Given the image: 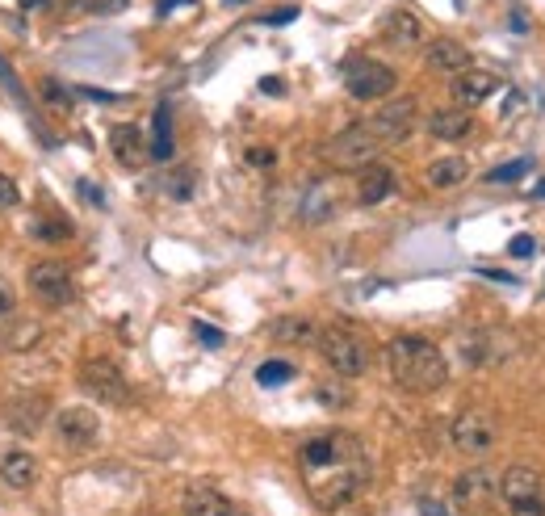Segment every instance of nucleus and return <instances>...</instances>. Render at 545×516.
Listing matches in <instances>:
<instances>
[{
  "mask_svg": "<svg viewBox=\"0 0 545 516\" xmlns=\"http://www.w3.org/2000/svg\"><path fill=\"white\" fill-rule=\"evenodd\" d=\"M508 252H512V256H533V252H537V240H533V235H516V240L508 244Z\"/></svg>",
  "mask_w": 545,
  "mask_h": 516,
  "instance_id": "obj_37",
  "label": "nucleus"
},
{
  "mask_svg": "<svg viewBox=\"0 0 545 516\" xmlns=\"http://www.w3.org/2000/svg\"><path fill=\"white\" fill-rule=\"evenodd\" d=\"M269 340H281V344H315L319 328L311 324V319L286 315V319H273V324H269Z\"/></svg>",
  "mask_w": 545,
  "mask_h": 516,
  "instance_id": "obj_22",
  "label": "nucleus"
},
{
  "mask_svg": "<svg viewBox=\"0 0 545 516\" xmlns=\"http://www.w3.org/2000/svg\"><path fill=\"white\" fill-rule=\"evenodd\" d=\"M390 193H395V168L382 164V160H369L361 164V177H357V202L361 206H382Z\"/></svg>",
  "mask_w": 545,
  "mask_h": 516,
  "instance_id": "obj_13",
  "label": "nucleus"
},
{
  "mask_svg": "<svg viewBox=\"0 0 545 516\" xmlns=\"http://www.w3.org/2000/svg\"><path fill=\"white\" fill-rule=\"evenodd\" d=\"M495 89H499V76L483 72V68H466V72L453 76V97L462 101V110H470V105H478V101H487Z\"/></svg>",
  "mask_w": 545,
  "mask_h": 516,
  "instance_id": "obj_18",
  "label": "nucleus"
},
{
  "mask_svg": "<svg viewBox=\"0 0 545 516\" xmlns=\"http://www.w3.org/2000/svg\"><path fill=\"white\" fill-rule=\"evenodd\" d=\"M298 17V9H277V13H269L265 21H269V26H286V21H294Z\"/></svg>",
  "mask_w": 545,
  "mask_h": 516,
  "instance_id": "obj_38",
  "label": "nucleus"
},
{
  "mask_svg": "<svg viewBox=\"0 0 545 516\" xmlns=\"http://www.w3.org/2000/svg\"><path fill=\"white\" fill-rule=\"evenodd\" d=\"M13 307H17V294H13V286L5 282V277H0V319H9Z\"/></svg>",
  "mask_w": 545,
  "mask_h": 516,
  "instance_id": "obj_36",
  "label": "nucleus"
},
{
  "mask_svg": "<svg viewBox=\"0 0 545 516\" xmlns=\"http://www.w3.org/2000/svg\"><path fill=\"white\" fill-rule=\"evenodd\" d=\"M386 370H390V378L403 386V391L432 395V391H441V386H445L449 361L424 336H395L386 344Z\"/></svg>",
  "mask_w": 545,
  "mask_h": 516,
  "instance_id": "obj_2",
  "label": "nucleus"
},
{
  "mask_svg": "<svg viewBox=\"0 0 545 516\" xmlns=\"http://www.w3.org/2000/svg\"><path fill=\"white\" fill-rule=\"evenodd\" d=\"M185 516H248L235 500H227L223 491H210V487H193L185 496Z\"/></svg>",
  "mask_w": 545,
  "mask_h": 516,
  "instance_id": "obj_20",
  "label": "nucleus"
},
{
  "mask_svg": "<svg viewBox=\"0 0 545 516\" xmlns=\"http://www.w3.org/2000/svg\"><path fill=\"white\" fill-rule=\"evenodd\" d=\"M55 437L63 449H93L101 437V420L93 407H63L55 416Z\"/></svg>",
  "mask_w": 545,
  "mask_h": 516,
  "instance_id": "obj_11",
  "label": "nucleus"
},
{
  "mask_svg": "<svg viewBox=\"0 0 545 516\" xmlns=\"http://www.w3.org/2000/svg\"><path fill=\"white\" fill-rule=\"evenodd\" d=\"M470 177V164L462 156H445V160H432L428 164V185L432 189H449V185H462Z\"/></svg>",
  "mask_w": 545,
  "mask_h": 516,
  "instance_id": "obj_24",
  "label": "nucleus"
},
{
  "mask_svg": "<svg viewBox=\"0 0 545 516\" xmlns=\"http://www.w3.org/2000/svg\"><path fill=\"white\" fill-rule=\"evenodd\" d=\"M147 152H151V160H168L172 156V105L168 101L156 110V131H151Z\"/></svg>",
  "mask_w": 545,
  "mask_h": 516,
  "instance_id": "obj_25",
  "label": "nucleus"
},
{
  "mask_svg": "<svg viewBox=\"0 0 545 516\" xmlns=\"http://www.w3.org/2000/svg\"><path fill=\"white\" fill-rule=\"evenodd\" d=\"M294 365L290 361H281V357H273V361H260V370H256V382L260 386H286V382H294Z\"/></svg>",
  "mask_w": 545,
  "mask_h": 516,
  "instance_id": "obj_29",
  "label": "nucleus"
},
{
  "mask_svg": "<svg viewBox=\"0 0 545 516\" xmlns=\"http://www.w3.org/2000/svg\"><path fill=\"white\" fill-rule=\"evenodd\" d=\"M453 500L466 512H487L499 500V470L495 466H470L453 483Z\"/></svg>",
  "mask_w": 545,
  "mask_h": 516,
  "instance_id": "obj_8",
  "label": "nucleus"
},
{
  "mask_svg": "<svg viewBox=\"0 0 545 516\" xmlns=\"http://www.w3.org/2000/svg\"><path fill=\"white\" fill-rule=\"evenodd\" d=\"M420 512H424V516H449V512H445L441 504H436V500H420Z\"/></svg>",
  "mask_w": 545,
  "mask_h": 516,
  "instance_id": "obj_39",
  "label": "nucleus"
},
{
  "mask_svg": "<svg viewBox=\"0 0 545 516\" xmlns=\"http://www.w3.org/2000/svg\"><path fill=\"white\" fill-rule=\"evenodd\" d=\"M537 198H545V181H541V185H537Z\"/></svg>",
  "mask_w": 545,
  "mask_h": 516,
  "instance_id": "obj_44",
  "label": "nucleus"
},
{
  "mask_svg": "<svg viewBox=\"0 0 545 516\" xmlns=\"http://www.w3.org/2000/svg\"><path fill=\"white\" fill-rule=\"evenodd\" d=\"M17 202H21V189H17V181L0 172V210H9V206H17Z\"/></svg>",
  "mask_w": 545,
  "mask_h": 516,
  "instance_id": "obj_35",
  "label": "nucleus"
},
{
  "mask_svg": "<svg viewBox=\"0 0 545 516\" xmlns=\"http://www.w3.org/2000/svg\"><path fill=\"white\" fill-rule=\"evenodd\" d=\"M319 353L336 370V378H361L369 370V344L357 332H348V328L319 332Z\"/></svg>",
  "mask_w": 545,
  "mask_h": 516,
  "instance_id": "obj_4",
  "label": "nucleus"
},
{
  "mask_svg": "<svg viewBox=\"0 0 545 516\" xmlns=\"http://www.w3.org/2000/svg\"><path fill=\"white\" fill-rule=\"evenodd\" d=\"M38 340H42V324H34V319H17V324H9L0 332V349H34Z\"/></svg>",
  "mask_w": 545,
  "mask_h": 516,
  "instance_id": "obj_26",
  "label": "nucleus"
},
{
  "mask_svg": "<svg viewBox=\"0 0 545 516\" xmlns=\"http://www.w3.org/2000/svg\"><path fill=\"white\" fill-rule=\"evenodd\" d=\"M0 483L13 491H30L38 483V458L30 449H5L0 454Z\"/></svg>",
  "mask_w": 545,
  "mask_h": 516,
  "instance_id": "obj_16",
  "label": "nucleus"
},
{
  "mask_svg": "<svg viewBox=\"0 0 545 516\" xmlns=\"http://www.w3.org/2000/svg\"><path fill=\"white\" fill-rule=\"evenodd\" d=\"M428 135L445 139V143H462L474 135V118H470V110H436L428 118Z\"/></svg>",
  "mask_w": 545,
  "mask_h": 516,
  "instance_id": "obj_21",
  "label": "nucleus"
},
{
  "mask_svg": "<svg viewBox=\"0 0 545 516\" xmlns=\"http://www.w3.org/2000/svg\"><path fill=\"white\" fill-rule=\"evenodd\" d=\"M327 214H332V189L319 181V185L307 189V202H302V219H307V223H323Z\"/></svg>",
  "mask_w": 545,
  "mask_h": 516,
  "instance_id": "obj_28",
  "label": "nucleus"
},
{
  "mask_svg": "<svg viewBox=\"0 0 545 516\" xmlns=\"http://www.w3.org/2000/svg\"><path fill=\"white\" fill-rule=\"evenodd\" d=\"M424 63H428L432 72L457 76V72H466V68H470V51L462 47V42H453V38H436L432 47L424 51Z\"/></svg>",
  "mask_w": 545,
  "mask_h": 516,
  "instance_id": "obj_19",
  "label": "nucleus"
},
{
  "mask_svg": "<svg viewBox=\"0 0 545 516\" xmlns=\"http://www.w3.org/2000/svg\"><path fill=\"white\" fill-rule=\"evenodd\" d=\"M231 5H244V0H231Z\"/></svg>",
  "mask_w": 545,
  "mask_h": 516,
  "instance_id": "obj_45",
  "label": "nucleus"
},
{
  "mask_svg": "<svg viewBox=\"0 0 545 516\" xmlns=\"http://www.w3.org/2000/svg\"><path fill=\"white\" fill-rule=\"evenodd\" d=\"M177 5H181V0H160V13H172Z\"/></svg>",
  "mask_w": 545,
  "mask_h": 516,
  "instance_id": "obj_42",
  "label": "nucleus"
},
{
  "mask_svg": "<svg viewBox=\"0 0 545 516\" xmlns=\"http://www.w3.org/2000/svg\"><path fill=\"white\" fill-rule=\"evenodd\" d=\"M193 336H198L206 349H223L227 344V336H223V328H214V324H206V319H193Z\"/></svg>",
  "mask_w": 545,
  "mask_h": 516,
  "instance_id": "obj_32",
  "label": "nucleus"
},
{
  "mask_svg": "<svg viewBox=\"0 0 545 516\" xmlns=\"http://www.w3.org/2000/svg\"><path fill=\"white\" fill-rule=\"evenodd\" d=\"M449 441H453L457 454L483 458V454H491L495 441H499V424L487 412H462L453 420V428H449Z\"/></svg>",
  "mask_w": 545,
  "mask_h": 516,
  "instance_id": "obj_7",
  "label": "nucleus"
},
{
  "mask_svg": "<svg viewBox=\"0 0 545 516\" xmlns=\"http://www.w3.org/2000/svg\"><path fill=\"white\" fill-rule=\"evenodd\" d=\"M302 462V483H307V496L315 500V508L336 512L344 508L357 491L369 483V458L353 433L344 428H327L302 441L298 449Z\"/></svg>",
  "mask_w": 545,
  "mask_h": 516,
  "instance_id": "obj_1",
  "label": "nucleus"
},
{
  "mask_svg": "<svg viewBox=\"0 0 545 516\" xmlns=\"http://www.w3.org/2000/svg\"><path fill=\"white\" fill-rule=\"evenodd\" d=\"M47 399L42 395H21V399H9V407H5V424L13 428V433H21V437H30V433H38L42 428V420H47Z\"/></svg>",
  "mask_w": 545,
  "mask_h": 516,
  "instance_id": "obj_15",
  "label": "nucleus"
},
{
  "mask_svg": "<svg viewBox=\"0 0 545 516\" xmlns=\"http://www.w3.org/2000/svg\"><path fill=\"white\" fill-rule=\"evenodd\" d=\"M462 357H466V365L495 361V332H470V336H462Z\"/></svg>",
  "mask_w": 545,
  "mask_h": 516,
  "instance_id": "obj_27",
  "label": "nucleus"
},
{
  "mask_svg": "<svg viewBox=\"0 0 545 516\" xmlns=\"http://www.w3.org/2000/svg\"><path fill=\"white\" fill-rule=\"evenodd\" d=\"M529 168H537L533 164V156H520V160H508V164H499V168H491L487 172V185H512V181H520Z\"/></svg>",
  "mask_w": 545,
  "mask_h": 516,
  "instance_id": "obj_30",
  "label": "nucleus"
},
{
  "mask_svg": "<svg viewBox=\"0 0 545 516\" xmlns=\"http://www.w3.org/2000/svg\"><path fill=\"white\" fill-rule=\"evenodd\" d=\"M80 386H84V395L89 399H97V403H126L130 399V386H126V378H122V370L114 361H84L80 365Z\"/></svg>",
  "mask_w": 545,
  "mask_h": 516,
  "instance_id": "obj_10",
  "label": "nucleus"
},
{
  "mask_svg": "<svg viewBox=\"0 0 545 516\" xmlns=\"http://www.w3.org/2000/svg\"><path fill=\"white\" fill-rule=\"evenodd\" d=\"M344 89L357 101H382L395 93V72L378 59H348L344 63Z\"/></svg>",
  "mask_w": 545,
  "mask_h": 516,
  "instance_id": "obj_6",
  "label": "nucleus"
},
{
  "mask_svg": "<svg viewBox=\"0 0 545 516\" xmlns=\"http://www.w3.org/2000/svg\"><path fill=\"white\" fill-rule=\"evenodd\" d=\"M126 5H130V0H101V9H105V13H114V9H126Z\"/></svg>",
  "mask_w": 545,
  "mask_h": 516,
  "instance_id": "obj_41",
  "label": "nucleus"
},
{
  "mask_svg": "<svg viewBox=\"0 0 545 516\" xmlns=\"http://www.w3.org/2000/svg\"><path fill=\"white\" fill-rule=\"evenodd\" d=\"M21 5H26V9H42V5H47V0H21Z\"/></svg>",
  "mask_w": 545,
  "mask_h": 516,
  "instance_id": "obj_43",
  "label": "nucleus"
},
{
  "mask_svg": "<svg viewBox=\"0 0 545 516\" xmlns=\"http://www.w3.org/2000/svg\"><path fill=\"white\" fill-rule=\"evenodd\" d=\"M499 496L516 516H545V479L529 462H516L499 475Z\"/></svg>",
  "mask_w": 545,
  "mask_h": 516,
  "instance_id": "obj_3",
  "label": "nucleus"
},
{
  "mask_svg": "<svg viewBox=\"0 0 545 516\" xmlns=\"http://www.w3.org/2000/svg\"><path fill=\"white\" fill-rule=\"evenodd\" d=\"M30 231H34V240H42V244H68L72 235H76V231H72V223L63 219L59 210H42L38 219L30 223Z\"/></svg>",
  "mask_w": 545,
  "mask_h": 516,
  "instance_id": "obj_23",
  "label": "nucleus"
},
{
  "mask_svg": "<svg viewBox=\"0 0 545 516\" xmlns=\"http://www.w3.org/2000/svg\"><path fill=\"white\" fill-rule=\"evenodd\" d=\"M315 399L323 403V407H348V391L340 382H323L319 391H315Z\"/></svg>",
  "mask_w": 545,
  "mask_h": 516,
  "instance_id": "obj_33",
  "label": "nucleus"
},
{
  "mask_svg": "<svg viewBox=\"0 0 545 516\" xmlns=\"http://www.w3.org/2000/svg\"><path fill=\"white\" fill-rule=\"evenodd\" d=\"M109 152H114V160L122 164V168H143V160L151 156L147 152V135L139 131V126H130V122H122V126H114L109 131Z\"/></svg>",
  "mask_w": 545,
  "mask_h": 516,
  "instance_id": "obj_14",
  "label": "nucleus"
},
{
  "mask_svg": "<svg viewBox=\"0 0 545 516\" xmlns=\"http://www.w3.org/2000/svg\"><path fill=\"white\" fill-rule=\"evenodd\" d=\"M189 189H193V177H189L185 168H177V172H172V181H168V193H172L177 202H185V198H189Z\"/></svg>",
  "mask_w": 545,
  "mask_h": 516,
  "instance_id": "obj_34",
  "label": "nucleus"
},
{
  "mask_svg": "<svg viewBox=\"0 0 545 516\" xmlns=\"http://www.w3.org/2000/svg\"><path fill=\"white\" fill-rule=\"evenodd\" d=\"M541 294H545V290H541Z\"/></svg>",
  "mask_w": 545,
  "mask_h": 516,
  "instance_id": "obj_46",
  "label": "nucleus"
},
{
  "mask_svg": "<svg viewBox=\"0 0 545 516\" xmlns=\"http://www.w3.org/2000/svg\"><path fill=\"white\" fill-rule=\"evenodd\" d=\"M38 93H42V101H47V105H55L59 114H68V110H72V97H68V89H63L59 80H42V84H38Z\"/></svg>",
  "mask_w": 545,
  "mask_h": 516,
  "instance_id": "obj_31",
  "label": "nucleus"
},
{
  "mask_svg": "<svg viewBox=\"0 0 545 516\" xmlns=\"http://www.w3.org/2000/svg\"><path fill=\"white\" fill-rule=\"evenodd\" d=\"M386 42L390 47H399V51H416L420 42H424V21L411 13V9H395V13H386V26H382Z\"/></svg>",
  "mask_w": 545,
  "mask_h": 516,
  "instance_id": "obj_17",
  "label": "nucleus"
},
{
  "mask_svg": "<svg viewBox=\"0 0 545 516\" xmlns=\"http://www.w3.org/2000/svg\"><path fill=\"white\" fill-rule=\"evenodd\" d=\"M323 152H327V160L340 164V168H361L369 160H378L382 143H378L374 131H369V122H353V126H344V131L327 143Z\"/></svg>",
  "mask_w": 545,
  "mask_h": 516,
  "instance_id": "obj_5",
  "label": "nucleus"
},
{
  "mask_svg": "<svg viewBox=\"0 0 545 516\" xmlns=\"http://www.w3.org/2000/svg\"><path fill=\"white\" fill-rule=\"evenodd\" d=\"M252 164H273V152H248Z\"/></svg>",
  "mask_w": 545,
  "mask_h": 516,
  "instance_id": "obj_40",
  "label": "nucleus"
},
{
  "mask_svg": "<svg viewBox=\"0 0 545 516\" xmlns=\"http://www.w3.org/2000/svg\"><path fill=\"white\" fill-rule=\"evenodd\" d=\"M30 294L38 298V303H47V307H68L76 298V282H72L68 265H59V261L30 265Z\"/></svg>",
  "mask_w": 545,
  "mask_h": 516,
  "instance_id": "obj_9",
  "label": "nucleus"
},
{
  "mask_svg": "<svg viewBox=\"0 0 545 516\" xmlns=\"http://www.w3.org/2000/svg\"><path fill=\"white\" fill-rule=\"evenodd\" d=\"M411 126H416V97H395L386 101L382 110L369 118V131L378 135V143H403L411 135Z\"/></svg>",
  "mask_w": 545,
  "mask_h": 516,
  "instance_id": "obj_12",
  "label": "nucleus"
}]
</instances>
